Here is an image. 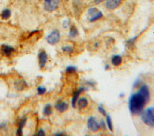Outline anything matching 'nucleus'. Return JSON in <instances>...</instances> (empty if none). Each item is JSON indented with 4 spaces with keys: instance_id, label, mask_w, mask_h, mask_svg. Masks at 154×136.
<instances>
[{
    "instance_id": "11",
    "label": "nucleus",
    "mask_w": 154,
    "mask_h": 136,
    "mask_svg": "<svg viewBox=\"0 0 154 136\" xmlns=\"http://www.w3.org/2000/svg\"><path fill=\"white\" fill-rule=\"evenodd\" d=\"M83 90H84V88L83 87H80L79 89L74 94V96H73V98H72V106L73 107H76V104H77V101H78L79 94L82 93V92H83Z\"/></svg>"
},
{
    "instance_id": "14",
    "label": "nucleus",
    "mask_w": 154,
    "mask_h": 136,
    "mask_svg": "<svg viewBox=\"0 0 154 136\" xmlns=\"http://www.w3.org/2000/svg\"><path fill=\"white\" fill-rule=\"evenodd\" d=\"M78 34H79V31H78L77 28L75 26H72L70 28V30H69V37L75 38L76 36H78Z\"/></svg>"
},
{
    "instance_id": "27",
    "label": "nucleus",
    "mask_w": 154,
    "mask_h": 136,
    "mask_svg": "<svg viewBox=\"0 0 154 136\" xmlns=\"http://www.w3.org/2000/svg\"><path fill=\"white\" fill-rule=\"evenodd\" d=\"M102 1H104V0H95V3L96 4H99V3H101Z\"/></svg>"
},
{
    "instance_id": "19",
    "label": "nucleus",
    "mask_w": 154,
    "mask_h": 136,
    "mask_svg": "<svg viewBox=\"0 0 154 136\" xmlns=\"http://www.w3.org/2000/svg\"><path fill=\"white\" fill-rule=\"evenodd\" d=\"M37 93H38V94H40V96H42V94H44L45 93V91H46V89L45 87H43V86H40V87H38V89H37Z\"/></svg>"
},
{
    "instance_id": "25",
    "label": "nucleus",
    "mask_w": 154,
    "mask_h": 136,
    "mask_svg": "<svg viewBox=\"0 0 154 136\" xmlns=\"http://www.w3.org/2000/svg\"><path fill=\"white\" fill-rule=\"evenodd\" d=\"M68 26H69V21H68V20H66V21H64V22H63V28H67Z\"/></svg>"
},
{
    "instance_id": "10",
    "label": "nucleus",
    "mask_w": 154,
    "mask_h": 136,
    "mask_svg": "<svg viewBox=\"0 0 154 136\" xmlns=\"http://www.w3.org/2000/svg\"><path fill=\"white\" fill-rule=\"evenodd\" d=\"M89 20H90V22H95V21H97L98 19H100L102 17V12L101 11H97L93 13V14H91L89 16Z\"/></svg>"
},
{
    "instance_id": "23",
    "label": "nucleus",
    "mask_w": 154,
    "mask_h": 136,
    "mask_svg": "<svg viewBox=\"0 0 154 136\" xmlns=\"http://www.w3.org/2000/svg\"><path fill=\"white\" fill-rule=\"evenodd\" d=\"M97 8H90L89 10H88V15L90 16L91 14H93L94 12L95 11H97Z\"/></svg>"
},
{
    "instance_id": "3",
    "label": "nucleus",
    "mask_w": 154,
    "mask_h": 136,
    "mask_svg": "<svg viewBox=\"0 0 154 136\" xmlns=\"http://www.w3.org/2000/svg\"><path fill=\"white\" fill-rule=\"evenodd\" d=\"M60 0H44V8L46 11L52 12L58 9Z\"/></svg>"
},
{
    "instance_id": "18",
    "label": "nucleus",
    "mask_w": 154,
    "mask_h": 136,
    "mask_svg": "<svg viewBox=\"0 0 154 136\" xmlns=\"http://www.w3.org/2000/svg\"><path fill=\"white\" fill-rule=\"evenodd\" d=\"M62 50H63L64 53L71 54L73 51H74V48H73V46H71V45H63V46L62 47Z\"/></svg>"
},
{
    "instance_id": "26",
    "label": "nucleus",
    "mask_w": 154,
    "mask_h": 136,
    "mask_svg": "<svg viewBox=\"0 0 154 136\" xmlns=\"http://www.w3.org/2000/svg\"><path fill=\"white\" fill-rule=\"evenodd\" d=\"M37 134H38V135H45V131H44L43 130H40V131H38Z\"/></svg>"
},
{
    "instance_id": "21",
    "label": "nucleus",
    "mask_w": 154,
    "mask_h": 136,
    "mask_svg": "<svg viewBox=\"0 0 154 136\" xmlns=\"http://www.w3.org/2000/svg\"><path fill=\"white\" fill-rule=\"evenodd\" d=\"M66 72H67V73L76 72V67H74V66H68L67 68H66Z\"/></svg>"
},
{
    "instance_id": "4",
    "label": "nucleus",
    "mask_w": 154,
    "mask_h": 136,
    "mask_svg": "<svg viewBox=\"0 0 154 136\" xmlns=\"http://www.w3.org/2000/svg\"><path fill=\"white\" fill-rule=\"evenodd\" d=\"M60 39H61V34H60V31L55 29L53 30L49 35L46 37V41H48V43L54 45L56 44H58L60 42Z\"/></svg>"
},
{
    "instance_id": "12",
    "label": "nucleus",
    "mask_w": 154,
    "mask_h": 136,
    "mask_svg": "<svg viewBox=\"0 0 154 136\" xmlns=\"http://www.w3.org/2000/svg\"><path fill=\"white\" fill-rule=\"evenodd\" d=\"M112 63L115 66H119L122 63V58L119 55H115L112 57Z\"/></svg>"
},
{
    "instance_id": "5",
    "label": "nucleus",
    "mask_w": 154,
    "mask_h": 136,
    "mask_svg": "<svg viewBox=\"0 0 154 136\" xmlns=\"http://www.w3.org/2000/svg\"><path fill=\"white\" fill-rule=\"evenodd\" d=\"M87 127H88V128L93 131V132H96L99 130V123L97 121V119L94 117V116H91L88 118V120H87Z\"/></svg>"
},
{
    "instance_id": "24",
    "label": "nucleus",
    "mask_w": 154,
    "mask_h": 136,
    "mask_svg": "<svg viewBox=\"0 0 154 136\" xmlns=\"http://www.w3.org/2000/svg\"><path fill=\"white\" fill-rule=\"evenodd\" d=\"M99 126H101V127L103 128V130H105V128H106V125H105V122H104L103 120H101V121H100V123H99Z\"/></svg>"
},
{
    "instance_id": "9",
    "label": "nucleus",
    "mask_w": 154,
    "mask_h": 136,
    "mask_svg": "<svg viewBox=\"0 0 154 136\" xmlns=\"http://www.w3.org/2000/svg\"><path fill=\"white\" fill-rule=\"evenodd\" d=\"M13 51H14V49H13V47H11V46H10V45H2V47H1V52L4 54V55H6V56L11 55V54Z\"/></svg>"
},
{
    "instance_id": "16",
    "label": "nucleus",
    "mask_w": 154,
    "mask_h": 136,
    "mask_svg": "<svg viewBox=\"0 0 154 136\" xmlns=\"http://www.w3.org/2000/svg\"><path fill=\"white\" fill-rule=\"evenodd\" d=\"M52 113V108H51V105L48 104L45 105V108H44V114L46 115V116H48V115H50Z\"/></svg>"
},
{
    "instance_id": "15",
    "label": "nucleus",
    "mask_w": 154,
    "mask_h": 136,
    "mask_svg": "<svg viewBox=\"0 0 154 136\" xmlns=\"http://www.w3.org/2000/svg\"><path fill=\"white\" fill-rule=\"evenodd\" d=\"M11 14V10H9V9H5V10L1 12V17H2V19H5V20H6V19L10 18Z\"/></svg>"
},
{
    "instance_id": "7",
    "label": "nucleus",
    "mask_w": 154,
    "mask_h": 136,
    "mask_svg": "<svg viewBox=\"0 0 154 136\" xmlns=\"http://www.w3.org/2000/svg\"><path fill=\"white\" fill-rule=\"evenodd\" d=\"M46 62H48V54H46L45 51H44V50L40 51V53H39V64H40V67H41V68L45 67Z\"/></svg>"
},
{
    "instance_id": "17",
    "label": "nucleus",
    "mask_w": 154,
    "mask_h": 136,
    "mask_svg": "<svg viewBox=\"0 0 154 136\" xmlns=\"http://www.w3.org/2000/svg\"><path fill=\"white\" fill-rule=\"evenodd\" d=\"M106 124H107V127H108V128L112 131H113V128H112V118L110 115H107L106 116Z\"/></svg>"
},
{
    "instance_id": "22",
    "label": "nucleus",
    "mask_w": 154,
    "mask_h": 136,
    "mask_svg": "<svg viewBox=\"0 0 154 136\" xmlns=\"http://www.w3.org/2000/svg\"><path fill=\"white\" fill-rule=\"evenodd\" d=\"M26 118H24V119H22L21 121L19 122V128H23V127H24L25 124H26Z\"/></svg>"
},
{
    "instance_id": "20",
    "label": "nucleus",
    "mask_w": 154,
    "mask_h": 136,
    "mask_svg": "<svg viewBox=\"0 0 154 136\" xmlns=\"http://www.w3.org/2000/svg\"><path fill=\"white\" fill-rule=\"evenodd\" d=\"M97 110H98V112H99L100 113H101V114H103V115H107V113H106V111H105V109H104L102 106H98Z\"/></svg>"
},
{
    "instance_id": "6",
    "label": "nucleus",
    "mask_w": 154,
    "mask_h": 136,
    "mask_svg": "<svg viewBox=\"0 0 154 136\" xmlns=\"http://www.w3.org/2000/svg\"><path fill=\"white\" fill-rule=\"evenodd\" d=\"M121 2H122V0H107L105 6L108 10H115L117 7L120 6Z\"/></svg>"
},
{
    "instance_id": "8",
    "label": "nucleus",
    "mask_w": 154,
    "mask_h": 136,
    "mask_svg": "<svg viewBox=\"0 0 154 136\" xmlns=\"http://www.w3.org/2000/svg\"><path fill=\"white\" fill-rule=\"evenodd\" d=\"M55 107H56V109L59 112L63 113L68 109V104L66 103V102H64V101H59Z\"/></svg>"
},
{
    "instance_id": "1",
    "label": "nucleus",
    "mask_w": 154,
    "mask_h": 136,
    "mask_svg": "<svg viewBox=\"0 0 154 136\" xmlns=\"http://www.w3.org/2000/svg\"><path fill=\"white\" fill-rule=\"evenodd\" d=\"M149 99L139 91L131 96L129 100V109L132 114H139L143 112V109Z\"/></svg>"
},
{
    "instance_id": "2",
    "label": "nucleus",
    "mask_w": 154,
    "mask_h": 136,
    "mask_svg": "<svg viewBox=\"0 0 154 136\" xmlns=\"http://www.w3.org/2000/svg\"><path fill=\"white\" fill-rule=\"evenodd\" d=\"M141 119L146 125L149 127L154 126V107H149L141 113Z\"/></svg>"
},
{
    "instance_id": "13",
    "label": "nucleus",
    "mask_w": 154,
    "mask_h": 136,
    "mask_svg": "<svg viewBox=\"0 0 154 136\" xmlns=\"http://www.w3.org/2000/svg\"><path fill=\"white\" fill-rule=\"evenodd\" d=\"M78 106L79 109H84L87 107V105H88V101H87V99L85 97H79L78 98Z\"/></svg>"
}]
</instances>
